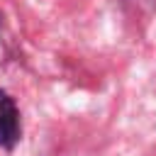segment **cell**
<instances>
[{
  "mask_svg": "<svg viewBox=\"0 0 156 156\" xmlns=\"http://www.w3.org/2000/svg\"><path fill=\"white\" fill-rule=\"evenodd\" d=\"M22 124H20V112L7 93L0 90V146L2 149H15L20 141Z\"/></svg>",
  "mask_w": 156,
  "mask_h": 156,
  "instance_id": "cell-1",
  "label": "cell"
}]
</instances>
